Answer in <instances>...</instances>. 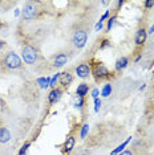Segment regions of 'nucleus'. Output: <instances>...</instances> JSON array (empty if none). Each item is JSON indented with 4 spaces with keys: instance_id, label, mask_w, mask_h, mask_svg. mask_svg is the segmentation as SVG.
<instances>
[{
    "instance_id": "1",
    "label": "nucleus",
    "mask_w": 154,
    "mask_h": 155,
    "mask_svg": "<svg viewBox=\"0 0 154 155\" xmlns=\"http://www.w3.org/2000/svg\"><path fill=\"white\" fill-rule=\"evenodd\" d=\"M38 52L37 47H35L32 44H24L23 48H22V57L24 60V62L28 65H33L37 62L38 60Z\"/></svg>"
},
{
    "instance_id": "2",
    "label": "nucleus",
    "mask_w": 154,
    "mask_h": 155,
    "mask_svg": "<svg viewBox=\"0 0 154 155\" xmlns=\"http://www.w3.org/2000/svg\"><path fill=\"white\" fill-rule=\"evenodd\" d=\"M90 72L93 73L94 80H96L97 82L108 80V78H109V77L112 76L110 70L108 69L106 66H105L101 61H93V62H92V68H90Z\"/></svg>"
},
{
    "instance_id": "3",
    "label": "nucleus",
    "mask_w": 154,
    "mask_h": 155,
    "mask_svg": "<svg viewBox=\"0 0 154 155\" xmlns=\"http://www.w3.org/2000/svg\"><path fill=\"white\" fill-rule=\"evenodd\" d=\"M86 41H88V29L85 27H77L72 33V44L75 48L81 49L85 47Z\"/></svg>"
},
{
    "instance_id": "4",
    "label": "nucleus",
    "mask_w": 154,
    "mask_h": 155,
    "mask_svg": "<svg viewBox=\"0 0 154 155\" xmlns=\"http://www.w3.org/2000/svg\"><path fill=\"white\" fill-rule=\"evenodd\" d=\"M3 65H4V68L5 69H8V70H16V69H19V68H22V58L17 56L15 52H7L5 56L3 57Z\"/></svg>"
},
{
    "instance_id": "5",
    "label": "nucleus",
    "mask_w": 154,
    "mask_h": 155,
    "mask_svg": "<svg viewBox=\"0 0 154 155\" xmlns=\"http://www.w3.org/2000/svg\"><path fill=\"white\" fill-rule=\"evenodd\" d=\"M37 13H38V9H37V5L35 3H27L24 5L23 11H22V15H23V19L27 20V21H32L37 17Z\"/></svg>"
},
{
    "instance_id": "6",
    "label": "nucleus",
    "mask_w": 154,
    "mask_h": 155,
    "mask_svg": "<svg viewBox=\"0 0 154 155\" xmlns=\"http://www.w3.org/2000/svg\"><path fill=\"white\" fill-rule=\"evenodd\" d=\"M66 62H68V56L65 53H57L56 56H53L51 60V64H52V68L55 69H60L62 68Z\"/></svg>"
},
{
    "instance_id": "7",
    "label": "nucleus",
    "mask_w": 154,
    "mask_h": 155,
    "mask_svg": "<svg viewBox=\"0 0 154 155\" xmlns=\"http://www.w3.org/2000/svg\"><path fill=\"white\" fill-rule=\"evenodd\" d=\"M146 38H148V33H146L145 28H139V29L136 32L134 36V43L137 47H142L143 44L146 43Z\"/></svg>"
},
{
    "instance_id": "8",
    "label": "nucleus",
    "mask_w": 154,
    "mask_h": 155,
    "mask_svg": "<svg viewBox=\"0 0 154 155\" xmlns=\"http://www.w3.org/2000/svg\"><path fill=\"white\" fill-rule=\"evenodd\" d=\"M59 82L62 87H68L71 86V84L73 82V76L71 72H62L60 73V77H59Z\"/></svg>"
},
{
    "instance_id": "9",
    "label": "nucleus",
    "mask_w": 154,
    "mask_h": 155,
    "mask_svg": "<svg viewBox=\"0 0 154 155\" xmlns=\"http://www.w3.org/2000/svg\"><path fill=\"white\" fill-rule=\"evenodd\" d=\"M90 66L88 64H80L76 68V74L80 77V78H88L90 76Z\"/></svg>"
},
{
    "instance_id": "10",
    "label": "nucleus",
    "mask_w": 154,
    "mask_h": 155,
    "mask_svg": "<svg viewBox=\"0 0 154 155\" xmlns=\"http://www.w3.org/2000/svg\"><path fill=\"white\" fill-rule=\"evenodd\" d=\"M61 96H62V89H60V87H55V89H52L51 93L48 94V101H49L51 105H55L56 102L61 98Z\"/></svg>"
},
{
    "instance_id": "11",
    "label": "nucleus",
    "mask_w": 154,
    "mask_h": 155,
    "mask_svg": "<svg viewBox=\"0 0 154 155\" xmlns=\"http://www.w3.org/2000/svg\"><path fill=\"white\" fill-rule=\"evenodd\" d=\"M75 144H76V138H75V137H69V138L65 140V143H64V153L69 154L73 150Z\"/></svg>"
},
{
    "instance_id": "12",
    "label": "nucleus",
    "mask_w": 154,
    "mask_h": 155,
    "mask_svg": "<svg viewBox=\"0 0 154 155\" xmlns=\"http://www.w3.org/2000/svg\"><path fill=\"white\" fill-rule=\"evenodd\" d=\"M88 91H89V85L88 84H80L79 86H77V89H76V94H77V97H85L86 94H88Z\"/></svg>"
},
{
    "instance_id": "13",
    "label": "nucleus",
    "mask_w": 154,
    "mask_h": 155,
    "mask_svg": "<svg viewBox=\"0 0 154 155\" xmlns=\"http://www.w3.org/2000/svg\"><path fill=\"white\" fill-rule=\"evenodd\" d=\"M11 139V133L7 127H0V143H7Z\"/></svg>"
},
{
    "instance_id": "14",
    "label": "nucleus",
    "mask_w": 154,
    "mask_h": 155,
    "mask_svg": "<svg viewBox=\"0 0 154 155\" xmlns=\"http://www.w3.org/2000/svg\"><path fill=\"white\" fill-rule=\"evenodd\" d=\"M128 64H129L128 57H121V58H118L117 62H116V70H117V72H121L122 69L126 68Z\"/></svg>"
},
{
    "instance_id": "15",
    "label": "nucleus",
    "mask_w": 154,
    "mask_h": 155,
    "mask_svg": "<svg viewBox=\"0 0 154 155\" xmlns=\"http://www.w3.org/2000/svg\"><path fill=\"white\" fill-rule=\"evenodd\" d=\"M130 139H132V137H130V138H128L126 140H125V142L124 143H121L120 144V146H118L117 147V149H116V150H113V151H112V154L110 155H117V154H120V153H122V150H124V147L125 146H126V144L129 143V142H130Z\"/></svg>"
},
{
    "instance_id": "16",
    "label": "nucleus",
    "mask_w": 154,
    "mask_h": 155,
    "mask_svg": "<svg viewBox=\"0 0 154 155\" xmlns=\"http://www.w3.org/2000/svg\"><path fill=\"white\" fill-rule=\"evenodd\" d=\"M110 93H112V85L110 84H105V86L102 87V90H101L102 97H109Z\"/></svg>"
},
{
    "instance_id": "17",
    "label": "nucleus",
    "mask_w": 154,
    "mask_h": 155,
    "mask_svg": "<svg viewBox=\"0 0 154 155\" xmlns=\"http://www.w3.org/2000/svg\"><path fill=\"white\" fill-rule=\"evenodd\" d=\"M84 104H85V98H82V97H77V100L75 101V107H77V109H82Z\"/></svg>"
},
{
    "instance_id": "18",
    "label": "nucleus",
    "mask_w": 154,
    "mask_h": 155,
    "mask_svg": "<svg viewBox=\"0 0 154 155\" xmlns=\"http://www.w3.org/2000/svg\"><path fill=\"white\" fill-rule=\"evenodd\" d=\"M89 131V125L88 123H85V125H82V129H81V133H80V135H81V139H85L86 138V134Z\"/></svg>"
},
{
    "instance_id": "19",
    "label": "nucleus",
    "mask_w": 154,
    "mask_h": 155,
    "mask_svg": "<svg viewBox=\"0 0 154 155\" xmlns=\"http://www.w3.org/2000/svg\"><path fill=\"white\" fill-rule=\"evenodd\" d=\"M29 146H31V143H29V142L24 143V144H23V147H22V149H20V151H19V155H25V153L28 151V149H29Z\"/></svg>"
},
{
    "instance_id": "20",
    "label": "nucleus",
    "mask_w": 154,
    "mask_h": 155,
    "mask_svg": "<svg viewBox=\"0 0 154 155\" xmlns=\"http://www.w3.org/2000/svg\"><path fill=\"white\" fill-rule=\"evenodd\" d=\"M59 77H60V73H56V74H55L53 77H52V80H51V82H49V86H51V87H53V89H55L56 82H57Z\"/></svg>"
},
{
    "instance_id": "21",
    "label": "nucleus",
    "mask_w": 154,
    "mask_h": 155,
    "mask_svg": "<svg viewBox=\"0 0 154 155\" xmlns=\"http://www.w3.org/2000/svg\"><path fill=\"white\" fill-rule=\"evenodd\" d=\"M116 20H117V17H116V16H113V17H110V19H109V21H108V25H106V29L108 31L112 29V27H113V24L116 23Z\"/></svg>"
},
{
    "instance_id": "22",
    "label": "nucleus",
    "mask_w": 154,
    "mask_h": 155,
    "mask_svg": "<svg viewBox=\"0 0 154 155\" xmlns=\"http://www.w3.org/2000/svg\"><path fill=\"white\" fill-rule=\"evenodd\" d=\"M100 107H101V100L100 98H96V100H94V111H99L100 110Z\"/></svg>"
},
{
    "instance_id": "23",
    "label": "nucleus",
    "mask_w": 154,
    "mask_h": 155,
    "mask_svg": "<svg viewBox=\"0 0 154 155\" xmlns=\"http://www.w3.org/2000/svg\"><path fill=\"white\" fill-rule=\"evenodd\" d=\"M100 93H101V91L97 89V87H94V89L92 90V97L94 98V100H96V98H99V94H100Z\"/></svg>"
},
{
    "instance_id": "24",
    "label": "nucleus",
    "mask_w": 154,
    "mask_h": 155,
    "mask_svg": "<svg viewBox=\"0 0 154 155\" xmlns=\"http://www.w3.org/2000/svg\"><path fill=\"white\" fill-rule=\"evenodd\" d=\"M133 154H134V151H133V150H124L122 153L117 154V155H133Z\"/></svg>"
},
{
    "instance_id": "25",
    "label": "nucleus",
    "mask_w": 154,
    "mask_h": 155,
    "mask_svg": "<svg viewBox=\"0 0 154 155\" xmlns=\"http://www.w3.org/2000/svg\"><path fill=\"white\" fill-rule=\"evenodd\" d=\"M145 7H146V8H153V7H154V2H153V0H148V2H145Z\"/></svg>"
},
{
    "instance_id": "26",
    "label": "nucleus",
    "mask_w": 154,
    "mask_h": 155,
    "mask_svg": "<svg viewBox=\"0 0 154 155\" xmlns=\"http://www.w3.org/2000/svg\"><path fill=\"white\" fill-rule=\"evenodd\" d=\"M106 17H109V11H106V12H105L104 15H102V17H101V19H100V23H104Z\"/></svg>"
},
{
    "instance_id": "27",
    "label": "nucleus",
    "mask_w": 154,
    "mask_h": 155,
    "mask_svg": "<svg viewBox=\"0 0 154 155\" xmlns=\"http://www.w3.org/2000/svg\"><path fill=\"white\" fill-rule=\"evenodd\" d=\"M104 43L101 44V47H100V49H104L105 47H108V45H110V43H109V40H102Z\"/></svg>"
},
{
    "instance_id": "28",
    "label": "nucleus",
    "mask_w": 154,
    "mask_h": 155,
    "mask_svg": "<svg viewBox=\"0 0 154 155\" xmlns=\"http://www.w3.org/2000/svg\"><path fill=\"white\" fill-rule=\"evenodd\" d=\"M5 47V41H3V40H0V52L3 51V48Z\"/></svg>"
},
{
    "instance_id": "29",
    "label": "nucleus",
    "mask_w": 154,
    "mask_h": 155,
    "mask_svg": "<svg viewBox=\"0 0 154 155\" xmlns=\"http://www.w3.org/2000/svg\"><path fill=\"white\" fill-rule=\"evenodd\" d=\"M101 28H102V23L99 21V24H96V31H100Z\"/></svg>"
}]
</instances>
